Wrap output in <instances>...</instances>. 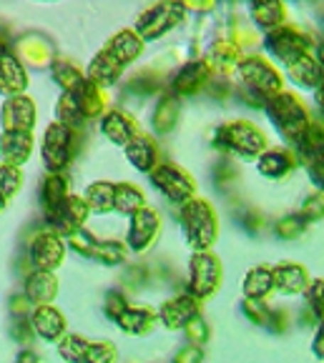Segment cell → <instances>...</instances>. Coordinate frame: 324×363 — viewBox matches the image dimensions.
<instances>
[{"mask_svg": "<svg viewBox=\"0 0 324 363\" xmlns=\"http://www.w3.org/2000/svg\"><path fill=\"white\" fill-rule=\"evenodd\" d=\"M319 58H322V63H324V43L319 45Z\"/></svg>", "mask_w": 324, "mask_h": 363, "instance_id": "obj_44", "label": "cell"}, {"mask_svg": "<svg viewBox=\"0 0 324 363\" xmlns=\"http://www.w3.org/2000/svg\"><path fill=\"white\" fill-rule=\"evenodd\" d=\"M271 281H274V289L281 294H299L307 289V271L292 266V263H284V266H276L271 271Z\"/></svg>", "mask_w": 324, "mask_h": 363, "instance_id": "obj_20", "label": "cell"}, {"mask_svg": "<svg viewBox=\"0 0 324 363\" xmlns=\"http://www.w3.org/2000/svg\"><path fill=\"white\" fill-rule=\"evenodd\" d=\"M58 294V281L50 271H36L31 278L26 281V298L31 303L40 306V303H50Z\"/></svg>", "mask_w": 324, "mask_h": 363, "instance_id": "obj_18", "label": "cell"}, {"mask_svg": "<svg viewBox=\"0 0 324 363\" xmlns=\"http://www.w3.org/2000/svg\"><path fill=\"white\" fill-rule=\"evenodd\" d=\"M307 168H309V176H312V181L317 183L319 188H324V153L317 155L314 160H309Z\"/></svg>", "mask_w": 324, "mask_h": 363, "instance_id": "obj_39", "label": "cell"}, {"mask_svg": "<svg viewBox=\"0 0 324 363\" xmlns=\"http://www.w3.org/2000/svg\"><path fill=\"white\" fill-rule=\"evenodd\" d=\"M184 18V6L181 3H161V6L151 8L148 13H144L139 21V35L153 40V38L168 33L178 21Z\"/></svg>", "mask_w": 324, "mask_h": 363, "instance_id": "obj_8", "label": "cell"}, {"mask_svg": "<svg viewBox=\"0 0 324 363\" xmlns=\"http://www.w3.org/2000/svg\"><path fill=\"white\" fill-rule=\"evenodd\" d=\"M116 186L114 183H106V181H98L93 183L91 188L86 191V203L91 211L96 213H108V211L116 208Z\"/></svg>", "mask_w": 324, "mask_h": 363, "instance_id": "obj_24", "label": "cell"}, {"mask_svg": "<svg viewBox=\"0 0 324 363\" xmlns=\"http://www.w3.org/2000/svg\"><path fill=\"white\" fill-rule=\"evenodd\" d=\"M158 233V216L148 208H141L131 213V228H129V243L134 251H144L151 246V240Z\"/></svg>", "mask_w": 324, "mask_h": 363, "instance_id": "obj_12", "label": "cell"}, {"mask_svg": "<svg viewBox=\"0 0 324 363\" xmlns=\"http://www.w3.org/2000/svg\"><path fill=\"white\" fill-rule=\"evenodd\" d=\"M151 181L173 203H186L191 198V193H194V183H191L189 173L178 171L173 166H158L151 173Z\"/></svg>", "mask_w": 324, "mask_h": 363, "instance_id": "obj_9", "label": "cell"}, {"mask_svg": "<svg viewBox=\"0 0 324 363\" xmlns=\"http://www.w3.org/2000/svg\"><path fill=\"white\" fill-rule=\"evenodd\" d=\"M266 113L289 140H297L307 130V113L294 96H286V93L271 96V101L266 103Z\"/></svg>", "mask_w": 324, "mask_h": 363, "instance_id": "obj_2", "label": "cell"}, {"mask_svg": "<svg viewBox=\"0 0 324 363\" xmlns=\"http://www.w3.org/2000/svg\"><path fill=\"white\" fill-rule=\"evenodd\" d=\"M65 246L55 233H38L31 243V261L40 271H53L63 263Z\"/></svg>", "mask_w": 324, "mask_h": 363, "instance_id": "obj_10", "label": "cell"}, {"mask_svg": "<svg viewBox=\"0 0 324 363\" xmlns=\"http://www.w3.org/2000/svg\"><path fill=\"white\" fill-rule=\"evenodd\" d=\"M21 186H23V176H21V171H18V166L3 163V166H0V193L6 198L16 196Z\"/></svg>", "mask_w": 324, "mask_h": 363, "instance_id": "obj_33", "label": "cell"}, {"mask_svg": "<svg viewBox=\"0 0 324 363\" xmlns=\"http://www.w3.org/2000/svg\"><path fill=\"white\" fill-rule=\"evenodd\" d=\"M88 346H91V343L83 341V338L65 336L63 341L58 343V353H60V358H65V361H81V358H86Z\"/></svg>", "mask_w": 324, "mask_h": 363, "instance_id": "obj_32", "label": "cell"}, {"mask_svg": "<svg viewBox=\"0 0 324 363\" xmlns=\"http://www.w3.org/2000/svg\"><path fill=\"white\" fill-rule=\"evenodd\" d=\"M88 211L91 208H88L86 201H81V198H76V196H65L58 206L45 211V220H48L53 230L68 235V233H73V230L81 228Z\"/></svg>", "mask_w": 324, "mask_h": 363, "instance_id": "obj_7", "label": "cell"}, {"mask_svg": "<svg viewBox=\"0 0 324 363\" xmlns=\"http://www.w3.org/2000/svg\"><path fill=\"white\" fill-rule=\"evenodd\" d=\"M181 218H184V230L189 243L196 251H206L216 240V216L206 201H186L181 208Z\"/></svg>", "mask_w": 324, "mask_h": 363, "instance_id": "obj_1", "label": "cell"}, {"mask_svg": "<svg viewBox=\"0 0 324 363\" xmlns=\"http://www.w3.org/2000/svg\"><path fill=\"white\" fill-rule=\"evenodd\" d=\"M161 320L166 328H184L191 318L199 315V303L194 296H181V298H171L161 306Z\"/></svg>", "mask_w": 324, "mask_h": 363, "instance_id": "obj_14", "label": "cell"}, {"mask_svg": "<svg viewBox=\"0 0 324 363\" xmlns=\"http://www.w3.org/2000/svg\"><path fill=\"white\" fill-rule=\"evenodd\" d=\"M271 289H274V281H271V271H266V268H254L244 278V294H247V298H264Z\"/></svg>", "mask_w": 324, "mask_h": 363, "instance_id": "obj_27", "label": "cell"}, {"mask_svg": "<svg viewBox=\"0 0 324 363\" xmlns=\"http://www.w3.org/2000/svg\"><path fill=\"white\" fill-rule=\"evenodd\" d=\"M53 75H55V80L58 83H63V88L68 91V88H73V86H78L83 80V75L78 73L76 68L70 63H65V60H58V63L53 65Z\"/></svg>", "mask_w": 324, "mask_h": 363, "instance_id": "obj_34", "label": "cell"}, {"mask_svg": "<svg viewBox=\"0 0 324 363\" xmlns=\"http://www.w3.org/2000/svg\"><path fill=\"white\" fill-rule=\"evenodd\" d=\"M21 361H36V356H33V353H23Z\"/></svg>", "mask_w": 324, "mask_h": 363, "instance_id": "obj_42", "label": "cell"}, {"mask_svg": "<svg viewBox=\"0 0 324 363\" xmlns=\"http://www.w3.org/2000/svg\"><path fill=\"white\" fill-rule=\"evenodd\" d=\"M116 211L121 213H136V211L144 208V193L139 188L129 186V183H121L116 186Z\"/></svg>", "mask_w": 324, "mask_h": 363, "instance_id": "obj_28", "label": "cell"}, {"mask_svg": "<svg viewBox=\"0 0 324 363\" xmlns=\"http://www.w3.org/2000/svg\"><path fill=\"white\" fill-rule=\"evenodd\" d=\"M126 311V301H124V296L121 294H108V298H106V313L111 315V318H119L121 313Z\"/></svg>", "mask_w": 324, "mask_h": 363, "instance_id": "obj_38", "label": "cell"}, {"mask_svg": "<svg viewBox=\"0 0 324 363\" xmlns=\"http://www.w3.org/2000/svg\"><path fill=\"white\" fill-rule=\"evenodd\" d=\"M317 103H319V108L324 111V83L319 86V91H317Z\"/></svg>", "mask_w": 324, "mask_h": 363, "instance_id": "obj_41", "label": "cell"}, {"mask_svg": "<svg viewBox=\"0 0 324 363\" xmlns=\"http://www.w3.org/2000/svg\"><path fill=\"white\" fill-rule=\"evenodd\" d=\"M281 6L279 0H254V18L261 23L264 28H271L281 21Z\"/></svg>", "mask_w": 324, "mask_h": 363, "instance_id": "obj_31", "label": "cell"}, {"mask_svg": "<svg viewBox=\"0 0 324 363\" xmlns=\"http://www.w3.org/2000/svg\"><path fill=\"white\" fill-rule=\"evenodd\" d=\"M70 150H73V135H70V128L65 123H53L48 125L43 138V160L45 168L50 173H58L60 168L68 166L70 160Z\"/></svg>", "mask_w": 324, "mask_h": 363, "instance_id": "obj_5", "label": "cell"}, {"mask_svg": "<svg viewBox=\"0 0 324 363\" xmlns=\"http://www.w3.org/2000/svg\"><path fill=\"white\" fill-rule=\"evenodd\" d=\"M294 158L286 150H269L266 155L259 158V173L266 178H281L292 171Z\"/></svg>", "mask_w": 324, "mask_h": 363, "instance_id": "obj_25", "label": "cell"}, {"mask_svg": "<svg viewBox=\"0 0 324 363\" xmlns=\"http://www.w3.org/2000/svg\"><path fill=\"white\" fill-rule=\"evenodd\" d=\"M6 208V196H3V193H0V211Z\"/></svg>", "mask_w": 324, "mask_h": 363, "instance_id": "obj_43", "label": "cell"}, {"mask_svg": "<svg viewBox=\"0 0 324 363\" xmlns=\"http://www.w3.org/2000/svg\"><path fill=\"white\" fill-rule=\"evenodd\" d=\"M126 155H129L131 166L139 168V171H151L156 166V145L144 135H134L126 143Z\"/></svg>", "mask_w": 324, "mask_h": 363, "instance_id": "obj_21", "label": "cell"}, {"mask_svg": "<svg viewBox=\"0 0 324 363\" xmlns=\"http://www.w3.org/2000/svg\"><path fill=\"white\" fill-rule=\"evenodd\" d=\"M266 48H269L276 58L284 60V63L289 65L292 60H297L299 55H304L307 40H304L299 33L289 30V28H281V30L269 33V38H266Z\"/></svg>", "mask_w": 324, "mask_h": 363, "instance_id": "obj_11", "label": "cell"}, {"mask_svg": "<svg viewBox=\"0 0 324 363\" xmlns=\"http://www.w3.org/2000/svg\"><path fill=\"white\" fill-rule=\"evenodd\" d=\"M26 86L28 80L23 65L0 45V91L8 93V96H18Z\"/></svg>", "mask_w": 324, "mask_h": 363, "instance_id": "obj_17", "label": "cell"}, {"mask_svg": "<svg viewBox=\"0 0 324 363\" xmlns=\"http://www.w3.org/2000/svg\"><path fill=\"white\" fill-rule=\"evenodd\" d=\"M3 116V125L6 130H31L36 123V106L31 98L26 96H13L11 101L0 111Z\"/></svg>", "mask_w": 324, "mask_h": 363, "instance_id": "obj_13", "label": "cell"}, {"mask_svg": "<svg viewBox=\"0 0 324 363\" xmlns=\"http://www.w3.org/2000/svg\"><path fill=\"white\" fill-rule=\"evenodd\" d=\"M219 138H222L219 143H222L224 148L234 150V153H239L242 158H256L266 145L264 135H261L252 123H244V121L222 125Z\"/></svg>", "mask_w": 324, "mask_h": 363, "instance_id": "obj_3", "label": "cell"}, {"mask_svg": "<svg viewBox=\"0 0 324 363\" xmlns=\"http://www.w3.org/2000/svg\"><path fill=\"white\" fill-rule=\"evenodd\" d=\"M222 281V266H219V258H214L206 251H196L191 258V284L189 291L194 298H204L216 291Z\"/></svg>", "mask_w": 324, "mask_h": 363, "instance_id": "obj_4", "label": "cell"}, {"mask_svg": "<svg viewBox=\"0 0 324 363\" xmlns=\"http://www.w3.org/2000/svg\"><path fill=\"white\" fill-rule=\"evenodd\" d=\"M206 75H209L206 63L196 60V63H189L184 70H181V73L176 75V83H173V88H176V93H181V96H189V93H196L201 86H204Z\"/></svg>", "mask_w": 324, "mask_h": 363, "instance_id": "obj_23", "label": "cell"}, {"mask_svg": "<svg viewBox=\"0 0 324 363\" xmlns=\"http://www.w3.org/2000/svg\"><path fill=\"white\" fill-rule=\"evenodd\" d=\"M116 320H119V326L124 328L126 333H134V336L146 333L148 328L153 326V315H151V311H146V308H126Z\"/></svg>", "mask_w": 324, "mask_h": 363, "instance_id": "obj_26", "label": "cell"}, {"mask_svg": "<svg viewBox=\"0 0 324 363\" xmlns=\"http://www.w3.org/2000/svg\"><path fill=\"white\" fill-rule=\"evenodd\" d=\"M101 133L106 135L111 143L126 145L136 135V125H134V121H131V116H126V113H121V111H111L101 121Z\"/></svg>", "mask_w": 324, "mask_h": 363, "instance_id": "obj_19", "label": "cell"}, {"mask_svg": "<svg viewBox=\"0 0 324 363\" xmlns=\"http://www.w3.org/2000/svg\"><path fill=\"white\" fill-rule=\"evenodd\" d=\"M289 75H292L294 80H297L299 86H322V68H319L317 60H312L307 53L299 55L297 60H292L289 63Z\"/></svg>", "mask_w": 324, "mask_h": 363, "instance_id": "obj_22", "label": "cell"}, {"mask_svg": "<svg viewBox=\"0 0 324 363\" xmlns=\"http://www.w3.org/2000/svg\"><path fill=\"white\" fill-rule=\"evenodd\" d=\"M31 150H33L31 130H6V135L0 140L3 160L11 163V166H23L31 158Z\"/></svg>", "mask_w": 324, "mask_h": 363, "instance_id": "obj_15", "label": "cell"}, {"mask_svg": "<svg viewBox=\"0 0 324 363\" xmlns=\"http://www.w3.org/2000/svg\"><path fill=\"white\" fill-rule=\"evenodd\" d=\"M86 361H93V363H108V361H116V348L111 343L101 341V343H91L88 346V353H86Z\"/></svg>", "mask_w": 324, "mask_h": 363, "instance_id": "obj_35", "label": "cell"}, {"mask_svg": "<svg viewBox=\"0 0 324 363\" xmlns=\"http://www.w3.org/2000/svg\"><path fill=\"white\" fill-rule=\"evenodd\" d=\"M314 353H317L319 358H324V326L319 328V333H317V341H314Z\"/></svg>", "mask_w": 324, "mask_h": 363, "instance_id": "obj_40", "label": "cell"}, {"mask_svg": "<svg viewBox=\"0 0 324 363\" xmlns=\"http://www.w3.org/2000/svg\"><path fill=\"white\" fill-rule=\"evenodd\" d=\"M307 298H309V306H312L314 313H317L319 318H324V284L322 281H314V284L309 286Z\"/></svg>", "mask_w": 324, "mask_h": 363, "instance_id": "obj_36", "label": "cell"}, {"mask_svg": "<svg viewBox=\"0 0 324 363\" xmlns=\"http://www.w3.org/2000/svg\"><path fill=\"white\" fill-rule=\"evenodd\" d=\"M239 75H242L247 88L254 93V96L266 98V96H276V93L281 91V80H279V75H276V70L259 58L244 60V63L239 65Z\"/></svg>", "mask_w": 324, "mask_h": 363, "instance_id": "obj_6", "label": "cell"}, {"mask_svg": "<svg viewBox=\"0 0 324 363\" xmlns=\"http://www.w3.org/2000/svg\"><path fill=\"white\" fill-rule=\"evenodd\" d=\"M244 313L254 320V323H266V320H269V311H266L264 306H261V301H256V298H249L247 303H244Z\"/></svg>", "mask_w": 324, "mask_h": 363, "instance_id": "obj_37", "label": "cell"}, {"mask_svg": "<svg viewBox=\"0 0 324 363\" xmlns=\"http://www.w3.org/2000/svg\"><path fill=\"white\" fill-rule=\"evenodd\" d=\"M65 191H68V186H65V178L58 176V173H50L48 178L43 181V188H40V198H43V208H53V206H58L60 201L65 198Z\"/></svg>", "mask_w": 324, "mask_h": 363, "instance_id": "obj_29", "label": "cell"}, {"mask_svg": "<svg viewBox=\"0 0 324 363\" xmlns=\"http://www.w3.org/2000/svg\"><path fill=\"white\" fill-rule=\"evenodd\" d=\"M88 258L106 263V266H116V263L124 261V246L116 243V240H96L91 253H88Z\"/></svg>", "mask_w": 324, "mask_h": 363, "instance_id": "obj_30", "label": "cell"}, {"mask_svg": "<svg viewBox=\"0 0 324 363\" xmlns=\"http://www.w3.org/2000/svg\"><path fill=\"white\" fill-rule=\"evenodd\" d=\"M31 326L43 341H55V338H60V333H63L65 320H63V315L55 308H50L48 303H40L38 308L33 311Z\"/></svg>", "mask_w": 324, "mask_h": 363, "instance_id": "obj_16", "label": "cell"}]
</instances>
